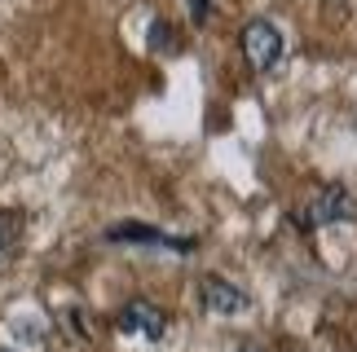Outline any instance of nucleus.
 Returning a JSON list of instances; mask_svg holds the SVG:
<instances>
[{
  "label": "nucleus",
  "mask_w": 357,
  "mask_h": 352,
  "mask_svg": "<svg viewBox=\"0 0 357 352\" xmlns=\"http://www.w3.org/2000/svg\"><path fill=\"white\" fill-rule=\"evenodd\" d=\"M357 216V202L344 185H326L318 189V198L309 202L305 211H296V225L300 229H326V225H340V221H353Z\"/></svg>",
  "instance_id": "f257e3e1"
},
{
  "label": "nucleus",
  "mask_w": 357,
  "mask_h": 352,
  "mask_svg": "<svg viewBox=\"0 0 357 352\" xmlns=\"http://www.w3.org/2000/svg\"><path fill=\"white\" fill-rule=\"evenodd\" d=\"M243 53L256 71H273L282 62V31L269 18H252L243 26Z\"/></svg>",
  "instance_id": "f03ea898"
},
{
  "label": "nucleus",
  "mask_w": 357,
  "mask_h": 352,
  "mask_svg": "<svg viewBox=\"0 0 357 352\" xmlns=\"http://www.w3.org/2000/svg\"><path fill=\"white\" fill-rule=\"evenodd\" d=\"M203 304H208V313L216 317H234V313H247L252 308V300H247V291H238L234 282L225 278H203Z\"/></svg>",
  "instance_id": "7ed1b4c3"
},
{
  "label": "nucleus",
  "mask_w": 357,
  "mask_h": 352,
  "mask_svg": "<svg viewBox=\"0 0 357 352\" xmlns=\"http://www.w3.org/2000/svg\"><path fill=\"white\" fill-rule=\"evenodd\" d=\"M106 238L111 242H137V247H163V251H195L199 247L195 238H168L150 225H115V229H106Z\"/></svg>",
  "instance_id": "20e7f679"
},
{
  "label": "nucleus",
  "mask_w": 357,
  "mask_h": 352,
  "mask_svg": "<svg viewBox=\"0 0 357 352\" xmlns=\"http://www.w3.org/2000/svg\"><path fill=\"white\" fill-rule=\"evenodd\" d=\"M119 330H123V335H146V339H163V330H168V317H163L155 304L132 300V304L119 313Z\"/></svg>",
  "instance_id": "39448f33"
},
{
  "label": "nucleus",
  "mask_w": 357,
  "mask_h": 352,
  "mask_svg": "<svg viewBox=\"0 0 357 352\" xmlns=\"http://www.w3.org/2000/svg\"><path fill=\"white\" fill-rule=\"evenodd\" d=\"M150 49H155V53H176V49H181V40H176L172 22H163V18L150 22Z\"/></svg>",
  "instance_id": "423d86ee"
},
{
  "label": "nucleus",
  "mask_w": 357,
  "mask_h": 352,
  "mask_svg": "<svg viewBox=\"0 0 357 352\" xmlns=\"http://www.w3.org/2000/svg\"><path fill=\"white\" fill-rule=\"evenodd\" d=\"M190 18H195L199 26L212 18V0H190Z\"/></svg>",
  "instance_id": "0eeeda50"
},
{
  "label": "nucleus",
  "mask_w": 357,
  "mask_h": 352,
  "mask_svg": "<svg viewBox=\"0 0 357 352\" xmlns=\"http://www.w3.org/2000/svg\"><path fill=\"white\" fill-rule=\"evenodd\" d=\"M238 352H260V348H238Z\"/></svg>",
  "instance_id": "6e6552de"
},
{
  "label": "nucleus",
  "mask_w": 357,
  "mask_h": 352,
  "mask_svg": "<svg viewBox=\"0 0 357 352\" xmlns=\"http://www.w3.org/2000/svg\"><path fill=\"white\" fill-rule=\"evenodd\" d=\"M0 242H5V238H0Z\"/></svg>",
  "instance_id": "1a4fd4ad"
},
{
  "label": "nucleus",
  "mask_w": 357,
  "mask_h": 352,
  "mask_svg": "<svg viewBox=\"0 0 357 352\" xmlns=\"http://www.w3.org/2000/svg\"><path fill=\"white\" fill-rule=\"evenodd\" d=\"M0 352H5V348H0Z\"/></svg>",
  "instance_id": "9d476101"
}]
</instances>
